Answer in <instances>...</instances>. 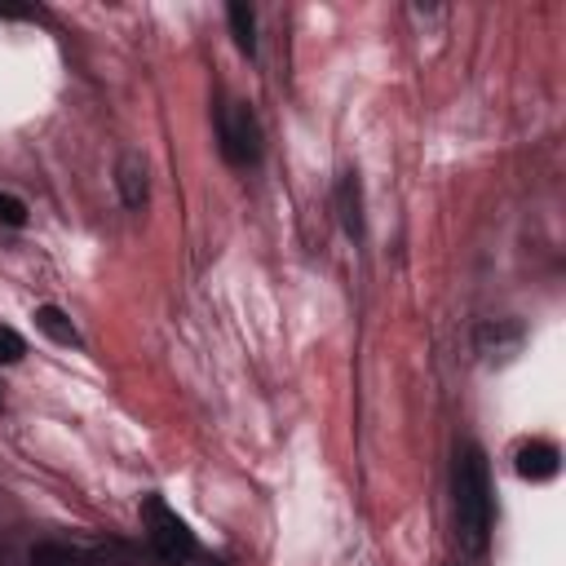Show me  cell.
I'll use <instances>...</instances> for the list:
<instances>
[{"mask_svg":"<svg viewBox=\"0 0 566 566\" xmlns=\"http://www.w3.org/2000/svg\"><path fill=\"white\" fill-rule=\"evenodd\" d=\"M27 354V345H22V336L13 332V327H0V363L9 367V363H18Z\"/></svg>","mask_w":566,"mask_h":566,"instance_id":"12","label":"cell"},{"mask_svg":"<svg viewBox=\"0 0 566 566\" xmlns=\"http://www.w3.org/2000/svg\"><path fill=\"white\" fill-rule=\"evenodd\" d=\"M522 336H526V327L517 323V318H495V323H482L478 327V349L486 354V358H509V354H517V345H522Z\"/></svg>","mask_w":566,"mask_h":566,"instance_id":"5","label":"cell"},{"mask_svg":"<svg viewBox=\"0 0 566 566\" xmlns=\"http://www.w3.org/2000/svg\"><path fill=\"white\" fill-rule=\"evenodd\" d=\"M217 137H221V155H226L234 168H248V164L261 159V124H256L252 106H243V102L230 106V111H221Z\"/></svg>","mask_w":566,"mask_h":566,"instance_id":"3","label":"cell"},{"mask_svg":"<svg viewBox=\"0 0 566 566\" xmlns=\"http://www.w3.org/2000/svg\"><path fill=\"white\" fill-rule=\"evenodd\" d=\"M142 522H146V539H150V548H155V557L159 562H190L195 553H199V544H195V531L159 500V495H146L142 500Z\"/></svg>","mask_w":566,"mask_h":566,"instance_id":"2","label":"cell"},{"mask_svg":"<svg viewBox=\"0 0 566 566\" xmlns=\"http://www.w3.org/2000/svg\"><path fill=\"white\" fill-rule=\"evenodd\" d=\"M80 562H84V553L71 544H57V539L31 544V566H80Z\"/></svg>","mask_w":566,"mask_h":566,"instance_id":"10","label":"cell"},{"mask_svg":"<svg viewBox=\"0 0 566 566\" xmlns=\"http://www.w3.org/2000/svg\"><path fill=\"white\" fill-rule=\"evenodd\" d=\"M115 186H119V199L128 208H142L146 203V168H142V159L124 155L119 159V172H115Z\"/></svg>","mask_w":566,"mask_h":566,"instance_id":"7","label":"cell"},{"mask_svg":"<svg viewBox=\"0 0 566 566\" xmlns=\"http://www.w3.org/2000/svg\"><path fill=\"white\" fill-rule=\"evenodd\" d=\"M451 495H455V535H460V544L473 557L486 553V539H491V473H486V455H482L478 442L455 447Z\"/></svg>","mask_w":566,"mask_h":566,"instance_id":"1","label":"cell"},{"mask_svg":"<svg viewBox=\"0 0 566 566\" xmlns=\"http://www.w3.org/2000/svg\"><path fill=\"white\" fill-rule=\"evenodd\" d=\"M35 327L49 336V340H57V345H80V332H75V323L57 310V305H40L35 310Z\"/></svg>","mask_w":566,"mask_h":566,"instance_id":"9","label":"cell"},{"mask_svg":"<svg viewBox=\"0 0 566 566\" xmlns=\"http://www.w3.org/2000/svg\"><path fill=\"white\" fill-rule=\"evenodd\" d=\"M336 212H340V226L349 239H363V186H358V172H340L336 181Z\"/></svg>","mask_w":566,"mask_h":566,"instance_id":"6","label":"cell"},{"mask_svg":"<svg viewBox=\"0 0 566 566\" xmlns=\"http://www.w3.org/2000/svg\"><path fill=\"white\" fill-rule=\"evenodd\" d=\"M226 22H230V35H234L239 53H256V13H252V4L234 0L226 9Z\"/></svg>","mask_w":566,"mask_h":566,"instance_id":"8","label":"cell"},{"mask_svg":"<svg viewBox=\"0 0 566 566\" xmlns=\"http://www.w3.org/2000/svg\"><path fill=\"white\" fill-rule=\"evenodd\" d=\"M513 469H517L522 482H548V478H557V469H562V451H557V442H548V438H531V442L517 447Z\"/></svg>","mask_w":566,"mask_h":566,"instance_id":"4","label":"cell"},{"mask_svg":"<svg viewBox=\"0 0 566 566\" xmlns=\"http://www.w3.org/2000/svg\"><path fill=\"white\" fill-rule=\"evenodd\" d=\"M0 226H9V230L27 226V203L18 195H9V190H0Z\"/></svg>","mask_w":566,"mask_h":566,"instance_id":"11","label":"cell"}]
</instances>
